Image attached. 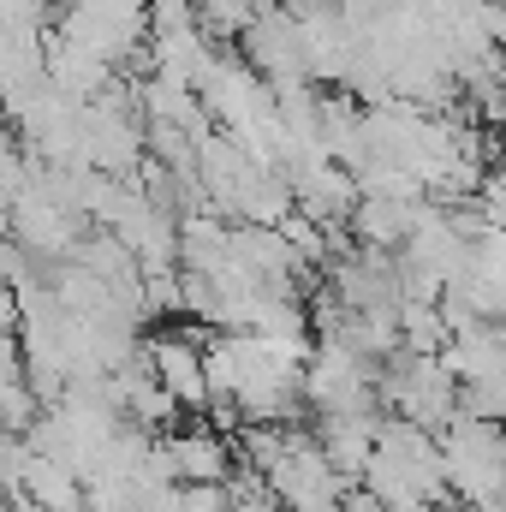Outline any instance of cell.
Returning <instances> with one entry per match:
<instances>
[{
	"instance_id": "1",
	"label": "cell",
	"mask_w": 506,
	"mask_h": 512,
	"mask_svg": "<svg viewBox=\"0 0 506 512\" xmlns=\"http://www.w3.org/2000/svg\"><path fill=\"white\" fill-rule=\"evenodd\" d=\"M149 376L179 399V411H203L209 393V370H203V346L197 334H155L149 340Z\"/></svg>"
},
{
	"instance_id": "3",
	"label": "cell",
	"mask_w": 506,
	"mask_h": 512,
	"mask_svg": "<svg viewBox=\"0 0 506 512\" xmlns=\"http://www.w3.org/2000/svg\"><path fill=\"white\" fill-rule=\"evenodd\" d=\"M471 274H477L483 286L506 292V233H477V239H471Z\"/></svg>"
},
{
	"instance_id": "2",
	"label": "cell",
	"mask_w": 506,
	"mask_h": 512,
	"mask_svg": "<svg viewBox=\"0 0 506 512\" xmlns=\"http://www.w3.org/2000/svg\"><path fill=\"white\" fill-rule=\"evenodd\" d=\"M465 215L477 221V233H506V161H495L477 185V197L465 203Z\"/></svg>"
}]
</instances>
